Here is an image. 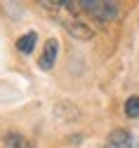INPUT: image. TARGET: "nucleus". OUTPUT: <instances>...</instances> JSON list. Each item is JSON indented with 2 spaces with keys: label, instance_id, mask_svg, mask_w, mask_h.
I'll return each mask as SVG.
<instances>
[{
  "label": "nucleus",
  "instance_id": "obj_3",
  "mask_svg": "<svg viewBox=\"0 0 139 148\" xmlns=\"http://www.w3.org/2000/svg\"><path fill=\"white\" fill-rule=\"evenodd\" d=\"M57 54H59V42H57V38H50L45 42V49L40 54V59H38V66L43 71H50L54 66V61H57Z\"/></svg>",
  "mask_w": 139,
  "mask_h": 148
},
{
  "label": "nucleus",
  "instance_id": "obj_1",
  "mask_svg": "<svg viewBox=\"0 0 139 148\" xmlns=\"http://www.w3.org/2000/svg\"><path fill=\"white\" fill-rule=\"evenodd\" d=\"M80 5L99 21H113L118 16V5L109 0H80Z\"/></svg>",
  "mask_w": 139,
  "mask_h": 148
},
{
  "label": "nucleus",
  "instance_id": "obj_2",
  "mask_svg": "<svg viewBox=\"0 0 139 148\" xmlns=\"http://www.w3.org/2000/svg\"><path fill=\"white\" fill-rule=\"evenodd\" d=\"M104 148H137V143H134V136L127 132V129L118 127V129H113V132L106 136Z\"/></svg>",
  "mask_w": 139,
  "mask_h": 148
},
{
  "label": "nucleus",
  "instance_id": "obj_5",
  "mask_svg": "<svg viewBox=\"0 0 139 148\" xmlns=\"http://www.w3.org/2000/svg\"><path fill=\"white\" fill-rule=\"evenodd\" d=\"M35 42H38V33L35 31H28V33L21 35V38H17V49L21 52V54H31L35 49Z\"/></svg>",
  "mask_w": 139,
  "mask_h": 148
},
{
  "label": "nucleus",
  "instance_id": "obj_6",
  "mask_svg": "<svg viewBox=\"0 0 139 148\" xmlns=\"http://www.w3.org/2000/svg\"><path fill=\"white\" fill-rule=\"evenodd\" d=\"M5 146H7V148H33V143H31L26 136L14 134V132L5 134Z\"/></svg>",
  "mask_w": 139,
  "mask_h": 148
},
{
  "label": "nucleus",
  "instance_id": "obj_7",
  "mask_svg": "<svg viewBox=\"0 0 139 148\" xmlns=\"http://www.w3.org/2000/svg\"><path fill=\"white\" fill-rule=\"evenodd\" d=\"M125 115L127 118H139V97H130L125 101Z\"/></svg>",
  "mask_w": 139,
  "mask_h": 148
},
{
  "label": "nucleus",
  "instance_id": "obj_4",
  "mask_svg": "<svg viewBox=\"0 0 139 148\" xmlns=\"http://www.w3.org/2000/svg\"><path fill=\"white\" fill-rule=\"evenodd\" d=\"M64 28L68 31V35H73V38H78V40H90L94 35V31L87 24H83V21H66Z\"/></svg>",
  "mask_w": 139,
  "mask_h": 148
}]
</instances>
